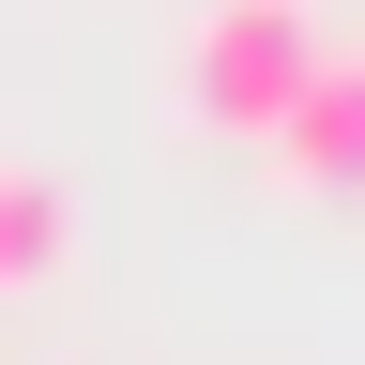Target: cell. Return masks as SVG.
<instances>
[{
  "instance_id": "obj_1",
  "label": "cell",
  "mask_w": 365,
  "mask_h": 365,
  "mask_svg": "<svg viewBox=\"0 0 365 365\" xmlns=\"http://www.w3.org/2000/svg\"><path fill=\"white\" fill-rule=\"evenodd\" d=\"M304 76H319V16L304 0H213L198 46H182V107L213 137H274L304 107Z\"/></svg>"
},
{
  "instance_id": "obj_2",
  "label": "cell",
  "mask_w": 365,
  "mask_h": 365,
  "mask_svg": "<svg viewBox=\"0 0 365 365\" xmlns=\"http://www.w3.org/2000/svg\"><path fill=\"white\" fill-rule=\"evenodd\" d=\"M274 168H289V182H319V198H350V182H365V46H319L304 107L274 122Z\"/></svg>"
},
{
  "instance_id": "obj_3",
  "label": "cell",
  "mask_w": 365,
  "mask_h": 365,
  "mask_svg": "<svg viewBox=\"0 0 365 365\" xmlns=\"http://www.w3.org/2000/svg\"><path fill=\"white\" fill-rule=\"evenodd\" d=\"M61 244H76V198H61L31 153H0V289H46Z\"/></svg>"
}]
</instances>
